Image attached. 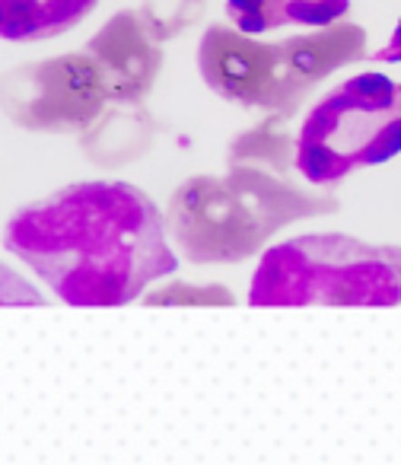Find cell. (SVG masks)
<instances>
[{
	"label": "cell",
	"mask_w": 401,
	"mask_h": 465,
	"mask_svg": "<svg viewBox=\"0 0 401 465\" xmlns=\"http://www.w3.org/2000/svg\"><path fill=\"white\" fill-rule=\"evenodd\" d=\"M4 249L67 306H128L172 278L166 211L122 179H86L16 207Z\"/></svg>",
	"instance_id": "obj_1"
},
{
	"label": "cell",
	"mask_w": 401,
	"mask_h": 465,
	"mask_svg": "<svg viewBox=\"0 0 401 465\" xmlns=\"http://www.w3.org/2000/svg\"><path fill=\"white\" fill-rule=\"evenodd\" d=\"M341 201L325 188H299L259 166L188 175L166 204L169 240L191 265H240L265 252L280 230L328 217Z\"/></svg>",
	"instance_id": "obj_2"
},
{
	"label": "cell",
	"mask_w": 401,
	"mask_h": 465,
	"mask_svg": "<svg viewBox=\"0 0 401 465\" xmlns=\"http://www.w3.org/2000/svg\"><path fill=\"white\" fill-rule=\"evenodd\" d=\"M363 58L367 29L347 20L274 42L214 23L198 42V74L214 96L284 118L297 115L322 80Z\"/></svg>",
	"instance_id": "obj_3"
},
{
	"label": "cell",
	"mask_w": 401,
	"mask_h": 465,
	"mask_svg": "<svg viewBox=\"0 0 401 465\" xmlns=\"http://www.w3.org/2000/svg\"><path fill=\"white\" fill-rule=\"evenodd\" d=\"M252 306H398L401 246L347 232H303L261 252Z\"/></svg>",
	"instance_id": "obj_4"
},
{
	"label": "cell",
	"mask_w": 401,
	"mask_h": 465,
	"mask_svg": "<svg viewBox=\"0 0 401 465\" xmlns=\"http://www.w3.org/2000/svg\"><path fill=\"white\" fill-rule=\"evenodd\" d=\"M401 153V84L354 74L331 86L297 131V169L309 185L335 188L347 175Z\"/></svg>",
	"instance_id": "obj_5"
},
{
	"label": "cell",
	"mask_w": 401,
	"mask_h": 465,
	"mask_svg": "<svg viewBox=\"0 0 401 465\" xmlns=\"http://www.w3.org/2000/svg\"><path fill=\"white\" fill-rule=\"evenodd\" d=\"M105 105L103 77L83 48L0 74V112L29 134H80Z\"/></svg>",
	"instance_id": "obj_6"
},
{
	"label": "cell",
	"mask_w": 401,
	"mask_h": 465,
	"mask_svg": "<svg viewBox=\"0 0 401 465\" xmlns=\"http://www.w3.org/2000/svg\"><path fill=\"white\" fill-rule=\"evenodd\" d=\"M109 103H143L162 71V42L141 10H118L86 39Z\"/></svg>",
	"instance_id": "obj_7"
},
{
	"label": "cell",
	"mask_w": 401,
	"mask_h": 465,
	"mask_svg": "<svg viewBox=\"0 0 401 465\" xmlns=\"http://www.w3.org/2000/svg\"><path fill=\"white\" fill-rule=\"evenodd\" d=\"M156 137L160 124L143 103H109L80 131V153L99 169H122L143 160Z\"/></svg>",
	"instance_id": "obj_8"
},
{
	"label": "cell",
	"mask_w": 401,
	"mask_h": 465,
	"mask_svg": "<svg viewBox=\"0 0 401 465\" xmlns=\"http://www.w3.org/2000/svg\"><path fill=\"white\" fill-rule=\"evenodd\" d=\"M350 0H227V20L252 35L318 29L347 20Z\"/></svg>",
	"instance_id": "obj_9"
},
{
	"label": "cell",
	"mask_w": 401,
	"mask_h": 465,
	"mask_svg": "<svg viewBox=\"0 0 401 465\" xmlns=\"http://www.w3.org/2000/svg\"><path fill=\"white\" fill-rule=\"evenodd\" d=\"M99 0H0V42H48L71 33Z\"/></svg>",
	"instance_id": "obj_10"
},
{
	"label": "cell",
	"mask_w": 401,
	"mask_h": 465,
	"mask_svg": "<svg viewBox=\"0 0 401 465\" xmlns=\"http://www.w3.org/2000/svg\"><path fill=\"white\" fill-rule=\"evenodd\" d=\"M287 122L290 118L265 112L261 122L242 128L227 143V163L230 166H259L290 175L297 169V131H290Z\"/></svg>",
	"instance_id": "obj_11"
},
{
	"label": "cell",
	"mask_w": 401,
	"mask_h": 465,
	"mask_svg": "<svg viewBox=\"0 0 401 465\" xmlns=\"http://www.w3.org/2000/svg\"><path fill=\"white\" fill-rule=\"evenodd\" d=\"M143 306H233L236 297L227 284H194V281H179V278H162L156 281V287H150L141 297Z\"/></svg>",
	"instance_id": "obj_12"
},
{
	"label": "cell",
	"mask_w": 401,
	"mask_h": 465,
	"mask_svg": "<svg viewBox=\"0 0 401 465\" xmlns=\"http://www.w3.org/2000/svg\"><path fill=\"white\" fill-rule=\"evenodd\" d=\"M204 4L208 0H143L141 14L156 33V39L169 42L185 33L191 23H198V16L204 14Z\"/></svg>",
	"instance_id": "obj_13"
},
{
	"label": "cell",
	"mask_w": 401,
	"mask_h": 465,
	"mask_svg": "<svg viewBox=\"0 0 401 465\" xmlns=\"http://www.w3.org/2000/svg\"><path fill=\"white\" fill-rule=\"evenodd\" d=\"M0 306H45V293L7 262H0Z\"/></svg>",
	"instance_id": "obj_14"
},
{
	"label": "cell",
	"mask_w": 401,
	"mask_h": 465,
	"mask_svg": "<svg viewBox=\"0 0 401 465\" xmlns=\"http://www.w3.org/2000/svg\"><path fill=\"white\" fill-rule=\"evenodd\" d=\"M373 58L382 61V64H401V16H398V23H395L392 35L386 39V45L376 48Z\"/></svg>",
	"instance_id": "obj_15"
}]
</instances>
